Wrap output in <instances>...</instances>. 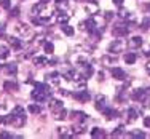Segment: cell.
Returning <instances> with one entry per match:
<instances>
[{
	"label": "cell",
	"mask_w": 150,
	"mask_h": 139,
	"mask_svg": "<svg viewBox=\"0 0 150 139\" xmlns=\"http://www.w3.org/2000/svg\"><path fill=\"white\" fill-rule=\"evenodd\" d=\"M24 123H26V112H24V109L21 106H16L11 112V123L10 125H13L16 128H21Z\"/></svg>",
	"instance_id": "1"
},
{
	"label": "cell",
	"mask_w": 150,
	"mask_h": 139,
	"mask_svg": "<svg viewBox=\"0 0 150 139\" xmlns=\"http://www.w3.org/2000/svg\"><path fill=\"white\" fill-rule=\"evenodd\" d=\"M70 115H72V118L75 120V122H86V113H83V112H78V110H77V112H75V110H74V112L72 113H70Z\"/></svg>",
	"instance_id": "2"
},
{
	"label": "cell",
	"mask_w": 150,
	"mask_h": 139,
	"mask_svg": "<svg viewBox=\"0 0 150 139\" xmlns=\"http://www.w3.org/2000/svg\"><path fill=\"white\" fill-rule=\"evenodd\" d=\"M53 115H54L56 120H64L67 115V110L66 109H58V110H53Z\"/></svg>",
	"instance_id": "3"
},
{
	"label": "cell",
	"mask_w": 150,
	"mask_h": 139,
	"mask_svg": "<svg viewBox=\"0 0 150 139\" xmlns=\"http://www.w3.org/2000/svg\"><path fill=\"white\" fill-rule=\"evenodd\" d=\"M74 96L77 99H80V101H88V99H90V93L88 91H78V93H75Z\"/></svg>",
	"instance_id": "4"
},
{
	"label": "cell",
	"mask_w": 150,
	"mask_h": 139,
	"mask_svg": "<svg viewBox=\"0 0 150 139\" xmlns=\"http://www.w3.org/2000/svg\"><path fill=\"white\" fill-rule=\"evenodd\" d=\"M3 70H5L6 74H15L18 72V67H16V64H5V67H3Z\"/></svg>",
	"instance_id": "5"
},
{
	"label": "cell",
	"mask_w": 150,
	"mask_h": 139,
	"mask_svg": "<svg viewBox=\"0 0 150 139\" xmlns=\"http://www.w3.org/2000/svg\"><path fill=\"white\" fill-rule=\"evenodd\" d=\"M8 43L13 46V48H21L23 46V43L19 42V38H16V37H10L8 38Z\"/></svg>",
	"instance_id": "6"
},
{
	"label": "cell",
	"mask_w": 150,
	"mask_h": 139,
	"mask_svg": "<svg viewBox=\"0 0 150 139\" xmlns=\"http://www.w3.org/2000/svg\"><path fill=\"white\" fill-rule=\"evenodd\" d=\"M48 82L53 85H58L59 83V74L58 72H53L51 75H48Z\"/></svg>",
	"instance_id": "7"
},
{
	"label": "cell",
	"mask_w": 150,
	"mask_h": 139,
	"mask_svg": "<svg viewBox=\"0 0 150 139\" xmlns=\"http://www.w3.org/2000/svg\"><path fill=\"white\" fill-rule=\"evenodd\" d=\"M141 45H142V38H141V37L131 38V42H129V46H131V48H137V46H141Z\"/></svg>",
	"instance_id": "8"
},
{
	"label": "cell",
	"mask_w": 150,
	"mask_h": 139,
	"mask_svg": "<svg viewBox=\"0 0 150 139\" xmlns=\"http://www.w3.org/2000/svg\"><path fill=\"white\" fill-rule=\"evenodd\" d=\"M112 75H113V78H123L125 77V72L121 69H118V67H115V69L112 70Z\"/></svg>",
	"instance_id": "9"
},
{
	"label": "cell",
	"mask_w": 150,
	"mask_h": 139,
	"mask_svg": "<svg viewBox=\"0 0 150 139\" xmlns=\"http://www.w3.org/2000/svg\"><path fill=\"white\" fill-rule=\"evenodd\" d=\"M62 109V102L58 101V99H51V110H58Z\"/></svg>",
	"instance_id": "10"
},
{
	"label": "cell",
	"mask_w": 150,
	"mask_h": 139,
	"mask_svg": "<svg viewBox=\"0 0 150 139\" xmlns=\"http://www.w3.org/2000/svg\"><path fill=\"white\" fill-rule=\"evenodd\" d=\"M34 62L37 64V66H45V64L50 62V59H48V58H42V56H40V58H35Z\"/></svg>",
	"instance_id": "11"
},
{
	"label": "cell",
	"mask_w": 150,
	"mask_h": 139,
	"mask_svg": "<svg viewBox=\"0 0 150 139\" xmlns=\"http://www.w3.org/2000/svg\"><path fill=\"white\" fill-rule=\"evenodd\" d=\"M8 53H10V50L6 46H0V59H5L8 56Z\"/></svg>",
	"instance_id": "12"
},
{
	"label": "cell",
	"mask_w": 150,
	"mask_h": 139,
	"mask_svg": "<svg viewBox=\"0 0 150 139\" xmlns=\"http://www.w3.org/2000/svg\"><path fill=\"white\" fill-rule=\"evenodd\" d=\"M61 29H62V32H64L66 35H74V29H72L70 26H67V24H64V26L61 27Z\"/></svg>",
	"instance_id": "13"
},
{
	"label": "cell",
	"mask_w": 150,
	"mask_h": 139,
	"mask_svg": "<svg viewBox=\"0 0 150 139\" xmlns=\"http://www.w3.org/2000/svg\"><path fill=\"white\" fill-rule=\"evenodd\" d=\"M58 21L59 23H67V21H69V15H66V13H58Z\"/></svg>",
	"instance_id": "14"
},
{
	"label": "cell",
	"mask_w": 150,
	"mask_h": 139,
	"mask_svg": "<svg viewBox=\"0 0 150 139\" xmlns=\"http://www.w3.org/2000/svg\"><path fill=\"white\" fill-rule=\"evenodd\" d=\"M29 112H32V113H40V112H42V109H40V106L30 104V106H29Z\"/></svg>",
	"instance_id": "15"
},
{
	"label": "cell",
	"mask_w": 150,
	"mask_h": 139,
	"mask_svg": "<svg viewBox=\"0 0 150 139\" xmlns=\"http://www.w3.org/2000/svg\"><path fill=\"white\" fill-rule=\"evenodd\" d=\"M64 77H66V80H74V78L77 77V74H75L74 70H69V72L64 74ZM75 80H77V78H75Z\"/></svg>",
	"instance_id": "16"
},
{
	"label": "cell",
	"mask_w": 150,
	"mask_h": 139,
	"mask_svg": "<svg viewBox=\"0 0 150 139\" xmlns=\"http://www.w3.org/2000/svg\"><path fill=\"white\" fill-rule=\"evenodd\" d=\"M102 134H104V133H102V130H99V128H94V130L91 131V136L93 138H101Z\"/></svg>",
	"instance_id": "17"
},
{
	"label": "cell",
	"mask_w": 150,
	"mask_h": 139,
	"mask_svg": "<svg viewBox=\"0 0 150 139\" xmlns=\"http://www.w3.org/2000/svg\"><path fill=\"white\" fill-rule=\"evenodd\" d=\"M125 61H126L128 64H133V62L136 61V56L133 55V53H129V55H126V56H125Z\"/></svg>",
	"instance_id": "18"
},
{
	"label": "cell",
	"mask_w": 150,
	"mask_h": 139,
	"mask_svg": "<svg viewBox=\"0 0 150 139\" xmlns=\"http://www.w3.org/2000/svg\"><path fill=\"white\" fill-rule=\"evenodd\" d=\"M96 10H98V5H96V3H90V5H86V11L88 13H94Z\"/></svg>",
	"instance_id": "19"
},
{
	"label": "cell",
	"mask_w": 150,
	"mask_h": 139,
	"mask_svg": "<svg viewBox=\"0 0 150 139\" xmlns=\"http://www.w3.org/2000/svg\"><path fill=\"white\" fill-rule=\"evenodd\" d=\"M110 50H112V51H120V50H121V43H120V42L112 43V45H110Z\"/></svg>",
	"instance_id": "20"
},
{
	"label": "cell",
	"mask_w": 150,
	"mask_h": 139,
	"mask_svg": "<svg viewBox=\"0 0 150 139\" xmlns=\"http://www.w3.org/2000/svg\"><path fill=\"white\" fill-rule=\"evenodd\" d=\"M45 51L46 53H53V51H54V46H53V43L46 42V43H45Z\"/></svg>",
	"instance_id": "21"
},
{
	"label": "cell",
	"mask_w": 150,
	"mask_h": 139,
	"mask_svg": "<svg viewBox=\"0 0 150 139\" xmlns=\"http://www.w3.org/2000/svg\"><path fill=\"white\" fill-rule=\"evenodd\" d=\"M5 90H6V91H10V90H16V83L6 82V83H5Z\"/></svg>",
	"instance_id": "22"
},
{
	"label": "cell",
	"mask_w": 150,
	"mask_h": 139,
	"mask_svg": "<svg viewBox=\"0 0 150 139\" xmlns=\"http://www.w3.org/2000/svg\"><path fill=\"white\" fill-rule=\"evenodd\" d=\"M0 6L2 8H10V0H0Z\"/></svg>",
	"instance_id": "23"
},
{
	"label": "cell",
	"mask_w": 150,
	"mask_h": 139,
	"mask_svg": "<svg viewBox=\"0 0 150 139\" xmlns=\"http://www.w3.org/2000/svg\"><path fill=\"white\" fill-rule=\"evenodd\" d=\"M144 125L150 128V117H145V118H144Z\"/></svg>",
	"instance_id": "24"
},
{
	"label": "cell",
	"mask_w": 150,
	"mask_h": 139,
	"mask_svg": "<svg viewBox=\"0 0 150 139\" xmlns=\"http://www.w3.org/2000/svg\"><path fill=\"white\" fill-rule=\"evenodd\" d=\"M18 13H19V8H13L11 10V16H18Z\"/></svg>",
	"instance_id": "25"
},
{
	"label": "cell",
	"mask_w": 150,
	"mask_h": 139,
	"mask_svg": "<svg viewBox=\"0 0 150 139\" xmlns=\"http://www.w3.org/2000/svg\"><path fill=\"white\" fill-rule=\"evenodd\" d=\"M3 34H5V27H3L2 24H0V38L3 37Z\"/></svg>",
	"instance_id": "26"
},
{
	"label": "cell",
	"mask_w": 150,
	"mask_h": 139,
	"mask_svg": "<svg viewBox=\"0 0 150 139\" xmlns=\"http://www.w3.org/2000/svg\"><path fill=\"white\" fill-rule=\"evenodd\" d=\"M0 138H11V134H10V133H2V134H0Z\"/></svg>",
	"instance_id": "27"
},
{
	"label": "cell",
	"mask_w": 150,
	"mask_h": 139,
	"mask_svg": "<svg viewBox=\"0 0 150 139\" xmlns=\"http://www.w3.org/2000/svg\"><path fill=\"white\" fill-rule=\"evenodd\" d=\"M145 55H147V56H150V46H149L147 50H145Z\"/></svg>",
	"instance_id": "28"
},
{
	"label": "cell",
	"mask_w": 150,
	"mask_h": 139,
	"mask_svg": "<svg viewBox=\"0 0 150 139\" xmlns=\"http://www.w3.org/2000/svg\"><path fill=\"white\" fill-rule=\"evenodd\" d=\"M113 2H115L117 5H121V2H123V0H113Z\"/></svg>",
	"instance_id": "29"
},
{
	"label": "cell",
	"mask_w": 150,
	"mask_h": 139,
	"mask_svg": "<svg viewBox=\"0 0 150 139\" xmlns=\"http://www.w3.org/2000/svg\"><path fill=\"white\" fill-rule=\"evenodd\" d=\"M149 8H150V6H149Z\"/></svg>",
	"instance_id": "30"
}]
</instances>
